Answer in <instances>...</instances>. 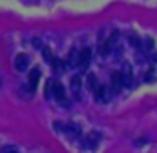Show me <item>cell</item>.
<instances>
[{"label":"cell","instance_id":"6da1fadb","mask_svg":"<svg viewBox=\"0 0 157 153\" xmlns=\"http://www.w3.org/2000/svg\"><path fill=\"white\" fill-rule=\"evenodd\" d=\"M52 98L60 103V105H64V107L70 105V100H68V96H66V90H64V86H62L60 82H54V86H52Z\"/></svg>","mask_w":157,"mask_h":153},{"label":"cell","instance_id":"7a4b0ae2","mask_svg":"<svg viewBox=\"0 0 157 153\" xmlns=\"http://www.w3.org/2000/svg\"><path fill=\"white\" fill-rule=\"evenodd\" d=\"M28 66H30V58H28V54H18V56L14 58V70H16V72H26Z\"/></svg>","mask_w":157,"mask_h":153},{"label":"cell","instance_id":"3957f363","mask_svg":"<svg viewBox=\"0 0 157 153\" xmlns=\"http://www.w3.org/2000/svg\"><path fill=\"white\" fill-rule=\"evenodd\" d=\"M94 94H96V100L101 101V103H105V101L111 100V90H109V86H98V90Z\"/></svg>","mask_w":157,"mask_h":153},{"label":"cell","instance_id":"277c9868","mask_svg":"<svg viewBox=\"0 0 157 153\" xmlns=\"http://www.w3.org/2000/svg\"><path fill=\"white\" fill-rule=\"evenodd\" d=\"M121 88H123V78H121V72L111 74V80H109V90H111V94H117Z\"/></svg>","mask_w":157,"mask_h":153},{"label":"cell","instance_id":"5b68a950","mask_svg":"<svg viewBox=\"0 0 157 153\" xmlns=\"http://www.w3.org/2000/svg\"><path fill=\"white\" fill-rule=\"evenodd\" d=\"M66 66L68 68H80V50H70L66 58Z\"/></svg>","mask_w":157,"mask_h":153},{"label":"cell","instance_id":"8992f818","mask_svg":"<svg viewBox=\"0 0 157 153\" xmlns=\"http://www.w3.org/2000/svg\"><path fill=\"white\" fill-rule=\"evenodd\" d=\"M90 62H92V50L90 48H82L80 50V68H88Z\"/></svg>","mask_w":157,"mask_h":153},{"label":"cell","instance_id":"52a82bcc","mask_svg":"<svg viewBox=\"0 0 157 153\" xmlns=\"http://www.w3.org/2000/svg\"><path fill=\"white\" fill-rule=\"evenodd\" d=\"M38 80H40V70H38V68H34V70L30 72V76H28V92H32V90L36 88Z\"/></svg>","mask_w":157,"mask_h":153},{"label":"cell","instance_id":"ba28073f","mask_svg":"<svg viewBox=\"0 0 157 153\" xmlns=\"http://www.w3.org/2000/svg\"><path fill=\"white\" fill-rule=\"evenodd\" d=\"M70 88H72L74 96H76L78 100H80V92H82V78H80V76L72 78V82H70Z\"/></svg>","mask_w":157,"mask_h":153},{"label":"cell","instance_id":"9c48e42d","mask_svg":"<svg viewBox=\"0 0 157 153\" xmlns=\"http://www.w3.org/2000/svg\"><path fill=\"white\" fill-rule=\"evenodd\" d=\"M86 88H88L92 94L98 90V78L94 76V74H88V76H86Z\"/></svg>","mask_w":157,"mask_h":153},{"label":"cell","instance_id":"30bf717a","mask_svg":"<svg viewBox=\"0 0 157 153\" xmlns=\"http://www.w3.org/2000/svg\"><path fill=\"white\" fill-rule=\"evenodd\" d=\"M98 139H100V135H98V133L88 135V137L84 139V149H94V147L98 145Z\"/></svg>","mask_w":157,"mask_h":153},{"label":"cell","instance_id":"8fae6325","mask_svg":"<svg viewBox=\"0 0 157 153\" xmlns=\"http://www.w3.org/2000/svg\"><path fill=\"white\" fill-rule=\"evenodd\" d=\"M50 66H52L54 70H56V72H60V74L64 72L66 68H68V66H66V64H64V62H62V60H56V58H54V60H52V64H50Z\"/></svg>","mask_w":157,"mask_h":153},{"label":"cell","instance_id":"7c38bea8","mask_svg":"<svg viewBox=\"0 0 157 153\" xmlns=\"http://www.w3.org/2000/svg\"><path fill=\"white\" fill-rule=\"evenodd\" d=\"M42 56H44V60L48 62V64H52V60H54V56H52V52L48 50V48H42Z\"/></svg>","mask_w":157,"mask_h":153},{"label":"cell","instance_id":"4fadbf2b","mask_svg":"<svg viewBox=\"0 0 157 153\" xmlns=\"http://www.w3.org/2000/svg\"><path fill=\"white\" fill-rule=\"evenodd\" d=\"M52 86H54V80H48V84H46V94H44L46 98H52Z\"/></svg>","mask_w":157,"mask_h":153},{"label":"cell","instance_id":"5bb4252c","mask_svg":"<svg viewBox=\"0 0 157 153\" xmlns=\"http://www.w3.org/2000/svg\"><path fill=\"white\" fill-rule=\"evenodd\" d=\"M153 76H155L153 70H147L145 72V82H153Z\"/></svg>","mask_w":157,"mask_h":153},{"label":"cell","instance_id":"9a60e30c","mask_svg":"<svg viewBox=\"0 0 157 153\" xmlns=\"http://www.w3.org/2000/svg\"><path fill=\"white\" fill-rule=\"evenodd\" d=\"M151 48H153V42H151V40H145V42H143V50H145V52H149Z\"/></svg>","mask_w":157,"mask_h":153},{"label":"cell","instance_id":"2e32d148","mask_svg":"<svg viewBox=\"0 0 157 153\" xmlns=\"http://www.w3.org/2000/svg\"><path fill=\"white\" fill-rule=\"evenodd\" d=\"M0 153H18L14 149V147H10V145H6V147H2V149H0Z\"/></svg>","mask_w":157,"mask_h":153},{"label":"cell","instance_id":"e0dca14e","mask_svg":"<svg viewBox=\"0 0 157 153\" xmlns=\"http://www.w3.org/2000/svg\"><path fill=\"white\" fill-rule=\"evenodd\" d=\"M129 42L133 44V46H139V40H137V36H133V34H129Z\"/></svg>","mask_w":157,"mask_h":153},{"label":"cell","instance_id":"ac0fdd59","mask_svg":"<svg viewBox=\"0 0 157 153\" xmlns=\"http://www.w3.org/2000/svg\"><path fill=\"white\" fill-rule=\"evenodd\" d=\"M0 86H2V78H0Z\"/></svg>","mask_w":157,"mask_h":153}]
</instances>
